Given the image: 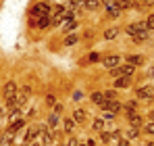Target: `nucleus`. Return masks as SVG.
<instances>
[{"label":"nucleus","instance_id":"nucleus-1","mask_svg":"<svg viewBox=\"0 0 154 146\" xmlns=\"http://www.w3.org/2000/svg\"><path fill=\"white\" fill-rule=\"evenodd\" d=\"M127 33L129 36H133V40L135 42H144V40H148V27L146 23H133L127 27Z\"/></svg>","mask_w":154,"mask_h":146},{"label":"nucleus","instance_id":"nucleus-2","mask_svg":"<svg viewBox=\"0 0 154 146\" xmlns=\"http://www.w3.org/2000/svg\"><path fill=\"white\" fill-rule=\"evenodd\" d=\"M48 11H50V6L46 4V2H38L33 8H31V17L33 19H40V17H46L48 15Z\"/></svg>","mask_w":154,"mask_h":146},{"label":"nucleus","instance_id":"nucleus-3","mask_svg":"<svg viewBox=\"0 0 154 146\" xmlns=\"http://www.w3.org/2000/svg\"><path fill=\"white\" fill-rule=\"evenodd\" d=\"M110 75H112V77H131V75H133V65H125V67H121V69L115 67V69L110 71Z\"/></svg>","mask_w":154,"mask_h":146},{"label":"nucleus","instance_id":"nucleus-4","mask_svg":"<svg viewBox=\"0 0 154 146\" xmlns=\"http://www.w3.org/2000/svg\"><path fill=\"white\" fill-rule=\"evenodd\" d=\"M100 109L106 111V113H112V115H115V113L121 109V104H119L117 100H104V102H100Z\"/></svg>","mask_w":154,"mask_h":146},{"label":"nucleus","instance_id":"nucleus-5","mask_svg":"<svg viewBox=\"0 0 154 146\" xmlns=\"http://www.w3.org/2000/svg\"><path fill=\"white\" fill-rule=\"evenodd\" d=\"M15 96H17V86H15L13 81H8V84L4 86V98L11 100V98H15Z\"/></svg>","mask_w":154,"mask_h":146},{"label":"nucleus","instance_id":"nucleus-6","mask_svg":"<svg viewBox=\"0 0 154 146\" xmlns=\"http://www.w3.org/2000/svg\"><path fill=\"white\" fill-rule=\"evenodd\" d=\"M106 8H108V15H112V17H117V15L123 11V8H121V4H119V0H117V2H112V0H110Z\"/></svg>","mask_w":154,"mask_h":146},{"label":"nucleus","instance_id":"nucleus-7","mask_svg":"<svg viewBox=\"0 0 154 146\" xmlns=\"http://www.w3.org/2000/svg\"><path fill=\"white\" fill-rule=\"evenodd\" d=\"M29 94H31V88H21V92H19V96H15L17 98V102H19V104H23V102H25L27 98H29Z\"/></svg>","mask_w":154,"mask_h":146},{"label":"nucleus","instance_id":"nucleus-8","mask_svg":"<svg viewBox=\"0 0 154 146\" xmlns=\"http://www.w3.org/2000/svg\"><path fill=\"white\" fill-rule=\"evenodd\" d=\"M152 88H148V86H142L140 90H137V96L140 98H144V100H150L152 98V92H150Z\"/></svg>","mask_w":154,"mask_h":146},{"label":"nucleus","instance_id":"nucleus-9","mask_svg":"<svg viewBox=\"0 0 154 146\" xmlns=\"http://www.w3.org/2000/svg\"><path fill=\"white\" fill-rule=\"evenodd\" d=\"M31 23L38 25V27H48L50 25V17L46 15V17H40V19H31Z\"/></svg>","mask_w":154,"mask_h":146},{"label":"nucleus","instance_id":"nucleus-10","mask_svg":"<svg viewBox=\"0 0 154 146\" xmlns=\"http://www.w3.org/2000/svg\"><path fill=\"white\" fill-rule=\"evenodd\" d=\"M104 65H106L108 69H115V67L119 65V56H106V59H104Z\"/></svg>","mask_w":154,"mask_h":146},{"label":"nucleus","instance_id":"nucleus-11","mask_svg":"<svg viewBox=\"0 0 154 146\" xmlns=\"http://www.w3.org/2000/svg\"><path fill=\"white\" fill-rule=\"evenodd\" d=\"M129 121H131L133 127H142V125H144V123H142V117H140V115H135V113H131V115H129Z\"/></svg>","mask_w":154,"mask_h":146},{"label":"nucleus","instance_id":"nucleus-12","mask_svg":"<svg viewBox=\"0 0 154 146\" xmlns=\"http://www.w3.org/2000/svg\"><path fill=\"white\" fill-rule=\"evenodd\" d=\"M11 144H13V134H11V132H6V134H4V138L0 140V146H11Z\"/></svg>","mask_w":154,"mask_h":146},{"label":"nucleus","instance_id":"nucleus-13","mask_svg":"<svg viewBox=\"0 0 154 146\" xmlns=\"http://www.w3.org/2000/svg\"><path fill=\"white\" fill-rule=\"evenodd\" d=\"M127 61H129V65H133V67H135V65H140V63L144 61V56H140V54H133V56H129Z\"/></svg>","mask_w":154,"mask_h":146},{"label":"nucleus","instance_id":"nucleus-14","mask_svg":"<svg viewBox=\"0 0 154 146\" xmlns=\"http://www.w3.org/2000/svg\"><path fill=\"white\" fill-rule=\"evenodd\" d=\"M117 88H127L129 86V77H117Z\"/></svg>","mask_w":154,"mask_h":146},{"label":"nucleus","instance_id":"nucleus-15","mask_svg":"<svg viewBox=\"0 0 154 146\" xmlns=\"http://www.w3.org/2000/svg\"><path fill=\"white\" fill-rule=\"evenodd\" d=\"M75 25L77 23H75V19H73V17H67V21H65V29H67V31H71Z\"/></svg>","mask_w":154,"mask_h":146},{"label":"nucleus","instance_id":"nucleus-16","mask_svg":"<svg viewBox=\"0 0 154 146\" xmlns=\"http://www.w3.org/2000/svg\"><path fill=\"white\" fill-rule=\"evenodd\" d=\"M92 100H94V102H98V104H100V102H104V100H106V98H104V94H100V92H94V94H92Z\"/></svg>","mask_w":154,"mask_h":146},{"label":"nucleus","instance_id":"nucleus-17","mask_svg":"<svg viewBox=\"0 0 154 146\" xmlns=\"http://www.w3.org/2000/svg\"><path fill=\"white\" fill-rule=\"evenodd\" d=\"M42 140H44V144H50V142H52V136H50V132H48V129H44V132H42Z\"/></svg>","mask_w":154,"mask_h":146},{"label":"nucleus","instance_id":"nucleus-18","mask_svg":"<svg viewBox=\"0 0 154 146\" xmlns=\"http://www.w3.org/2000/svg\"><path fill=\"white\" fill-rule=\"evenodd\" d=\"M83 119H85V113L83 111H75L73 113V121H83Z\"/></svg>","mask_w":154,"mask_h":146},{"label":"nucleus","instance_id":"nucleus-19","mask_svg":"<svg viewBox=\"0 0 154 146\" xmlns=\"http://www.w3.org/2000/svg\"><path fill=\"white\" fill-rule=\"evenodd\" d=\"M117 33H119V29H108V31L104 33V38H106V40H112V38H117Z\"/></svg>","mask_w":154,"mask_h":146},{"label":"nucleus","instance_id":"nucleus-20","mask_svg":"<svg viewBox=\"0 0 154 146\" xmlns=\"http://www.w3.org/2000/svg\"><path fill=\"white\" fill-rule=\"evenodd\" d=\"M85 8H90V11L98 8V0H85Z\"/></svg>","mask_w":154,"mask_h":146},{"label":"nucleus","instance_id":"nucleus-21","mask_svg":"<svg viewBox=\"0 0 154 146\" xmlns=\"http://www.w3.org/2000/svg\"><path fill=\"white\" fill-rule=\"evenodd\" d=\"M35 134H38V129H27V134H25V142L33 140V138H35Z\"/></svg>","mask_w":154,"mask_h":146},{"label":"nucleus","instance_id":"nucleus-22","mask_svg":"<svg viewBox=\"0 0 154 146\" xmlns=\"http://www.w3.org/2000/svg\"><path fill=\"white\" fill-rule=\"evenodd\" d=\"M75 42H77V36H73V33H71V36H67V40H65V44H67V46H73Z\"/></svg>","mask_w":154,"mask_h":146},{"label":"nucleus","instance_id":"nucleus-23","mask_svg":"<svg viewBox=\"0 0 154 146\" xmlns=\"http://www.w3.org/2000/svg\"><path fill=\"white\" fill-rule=\"evenodd\" d=\"M48 125H50V127H56V125H58V115H50V119H48Z\"/></svg>","mask_w":154,"mask_h":146},{"label":"nucleus","instance_id":"nucleus-24","mask_svg":"<svg viewBox=\"0 0 154 146\" xmlns=\"http://www.w3.org/2000/svg\"><path fill=\"white\" fill-rule=\"evenodd\" d=\"M73 127H75V121H73V119H67V121H65V129H67V132H73Z\"/></svg>","mask_w":154,"mask_h":146},{"label":"nucleus","instance_id":"nucleus-25","mask_svg":"<svg viewBox=\"0 0 154 146\" xmlns=\"http://www.w3.org/2000/svg\"><path fill=\"white\" fill-rule=\"evenodd\" d=\"M88 61H90V63H98V61H100V54H98V52H92V54L88 56Z\"/></svg>","mask_w":154,"mask_h":146},{"label":"nucleus","instance_id":"nucleus-26","mask_svg":"<svg viewBox=\"0 0 154 146\" xmlns=\"http://www.w3.org/2000/svg\"><path fill=\"white\" fill-rule=\"evenodd\" d=\"M104 98L106 100H115V90H106L104 92Z\"/></svg>","mask_w":154,"mask_h":146},{"label":"nucleus","instance_id":"nucleus-27","mask_svg":"<svg viewBox=\"0 0 154 146\" xmlns=\"http://www.w3.org/2000/svg\"><path fill=\"white\" fill-rule=\"evenodd\" d=\"M102 127H104L102 119H94V129H102Z\"/></svg>","mask_w":154,"mask_h":146},{"label":"nucleus","instance_id":"nucleus-28","mask_svg":"<svg viewBox=\"0 0 154 146\" xmlns=\"http://www.w3.org/2000/svg\"><path fill=\"white\" fill-rule=\"evenodd\" d=\"M146 27H148V29H154V15H150V17H148V21H146Z\"/></svg>","mask_w":154,"mask_h":146},{"label":"nucleus","instance_id":"nucleus-29","mask_svg":"<svg viewBox=\"0 0 154 146\" xmlns=\"http://www.w3.org/2000/svg\"><path fill=\"white\" fill-rule=\"evenodd\" d=\"M133 111H135V102H129L127 104V115H131Z\"/></svg>","mask_w":154,"mask_h":146},{"label":"nucleus","instance_id":"nucleus-30","mask_svg":"<svg viewBox=\"0 0 154 146\" xmlns=\"http://www.w3.org/2000/svg\"><path fill=\"white\" fill-rule=\"evenodd\" d=\"M144 129H146V132H148V134H154V123H148V125H146V127H144Z\"/></svg>","mask_w":154,"mask_h":146},{"label":"nucleus","instance_id":"nucleus-31","mask_svg":"<svg viewBox=\"0 0 154 146\" xmlns=\"http://www.w3.org/2000/svg\"><path fill=\"white\" fill-rule=\"evenodd\" d=\"M129 138H137V129H135V127L129 129Z\"/></svg>","mask_w":154,"mask_h":146},{"label":"nucleus","instance_id":"nucleus-32","mask_svg":"<svg viewBox=\"0 0 154 146\" xmlns=\"http://www.w3.org/2000/svg\"><path fill=\"white\" fill-rule=\"evenodd\" d=\"M102 142H110V134H102Z\"/></svg>","mask_w":154,"mask_h":146},{"label":"nucleus","instance_id":"nucleus-33","mask_svg":"<svg viewBox=\"0 0 154 146\" xmlns=\"http://www.w3.org/2000/svg\"><path fill=\"white\" fill-rule=\"evenodd\" d=\"M79 4H81V0H71V6H73V8H77Z\"/></svg>","mask_w":154,"mask_h":146},{"label":"nucleus","instance_id":"nucleus-34","mask_svg":"<svg viewBox=\"0 0 154 146\" xmlns=\"http://www.w3.org/2000/svg\"><path fill=\"white\" fill-rule=\"evenodd\" d=\"M142 4H144V6H152V4H154V0H144Z\"/></svg>","mask_w":154,"mask_h":146},{"label":"nucleus","instance_id":"nucleus-35","mask_svg":"<svg viewBox=\"0 0 154 146\" xmlns=\"http://www.w3.org/2000/svg\"><path fill=\"white\" fill-rule=\"evenodd\" d=\"M119 146H129V140H121V142H119Z\"/></svg>","mask_w":154,"mask_h":146},{"label":"nucleus","instance_id":"nucleus-36","mask_svg":"<svg viewBox=\"0 0 154 146\" xmlns=\"http://www.w3.org/2000/svg\"><path fill=\"white\" fill-rule=\"evenodd\" d=\"M69 146H77V140H71V142H69Z\"/></svg>","mask_w":154,"mask_h":146},{"label":"nucleus","instance_id":"nucleus-37","mask_svg":"<svg viewBox=\"0 0 154 146\" xmlns=\"http://www.w3.org/2000/svg\"><path fill=\"white\" fill-rule=\"evenodd\" d=\"M150 75H152V77H154V67H152V69H150Z\"/></svg>","mask_w":154,"mask_h":146},{"label":"nucleus","instance_id":"nucleus-38","mask_svg":"<svg viewBox=\"0 0 154 146\" xmlns=\"http://www.w3.org/2000/svg\"><path fill=\"white\" fill-rule=\"evenodd\" d=\"M150 117H152V119H154V111H152V115H150Z\"/></svg>","mask_w":154,"mask_h":146},{"label":"nucleus","instance_id":"nucleus-39","mask_svg":"<svg viewBox=\"0 0 154 146\" xmlns=\"http://www.w3.org/2000/svg\"><path fill=\"white\" fill-rule=\"evenodd\" d=\"M148 146H154V142H150V144H148Z\"/></svg>","mask_w":154,"mask_h":146},{"label":"nucleus","instance_id":"nucleus-40","mask_svg":"<svg viewBox=\"0 0 154 146\" xmlns=\"http://www.w3.org/2000/svg\"><path fill=\"white\" fill-rule=\"evenodd\" d=\"M77 146H88V144H77Z\"/></svg>","mask_w":154,"mask_h":146},{"label":"nucleus","instance_id":"nucleus-41","mask_svg":"<svg viewBox=\"0 0 154 146\" xmlns=\"http://www.w3.org/2000/svg\"><path fill=\"white\" fill-rule=\"evenodd\" d=\"M106 2H110V0H106Z\"/></svg>","mask_w":154,"mask_h":146},{"label":"nucleus","instance_id":"nucleus-42","mask_svg":"<svg viewBox=\"0 0 154 146\" xmlns=\"http://www.w3.org/2000/svg\"><path fill=\"white\" fill-rule=\"evenodd\" d=\"M58 146H60V144H58Z\"/></svg>","mask_w":154,"mask_h":146}]
</instances>
